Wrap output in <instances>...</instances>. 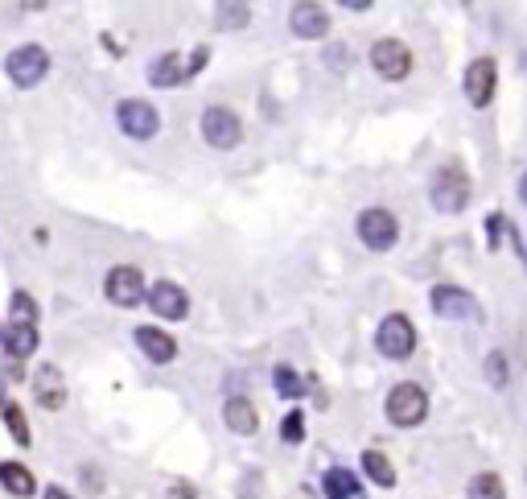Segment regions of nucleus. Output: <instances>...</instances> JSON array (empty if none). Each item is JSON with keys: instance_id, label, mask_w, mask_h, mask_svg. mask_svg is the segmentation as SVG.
Returning <instances> with one entry per match:
<instances>
[{"instance_id": "24", "label": "nucleus", "mask_w": 527, "mask_h": 499, "mask_svg": "<svg viewBox=\"0 0 527 499\" xmlns=\"http://www.w3.org/2000/svg\"><path fill=\"white\" fill-rule=\"evenodd\" d=\"M13 326H38V306H33V297L29 293H13Z\"/></svg>"}, {"instance_id": "21", "label": "nucleus", "mask_w": 527, "mask_h": 499, "mask_svg": "<svg viewBox=\"0 0 527 499\" xmlns=\"http://www.w3.org/2000/svg\"><path fill=\"white\" fill-rule=\"evenodd\" d=\"M363 471H367L379 487H396V467H392V462L383 458L379 450H367V454H363Z\"/></svg>"}, {"instance_id": "23", "label": "nucleus", "mask_w": 527, "mask_h": 499, "mask_svg": "<svg viewBox=\"0 0 527 499\" xmlns=\"http://www.w3.org/2000/svg\"><path fill=\"white\" fill-rule=\"evenodd\" d=\"M0 413H5V425H9V434L17 438V446H29V425H25V413H21V405L5 401V405H0Z\"/></svg>"}, {"instance_id": "29", "label": "nucleus", "mask_w": 527, "mask_h": 499, "mask_svg": "<svg viewBox=\"0 0 527 499\" xmlns=\"http://www.w3.org/2000/svg\"><path fill=\"white\" fill-rule=\"evenodd\" d=\"M46 499H70V495H66L62 487H50V491H46Z\"/></svg>"}, {"instance_id": "10", "label": "nucleus", "mask_w": 527, "mask_h": 499, "mask_svg": "<svg viewBox=\"0 0 527 499\" xmlns=\"http://www.w3.org/2000/svg\"><path fill=\"white\" fill-rule=\"evenodd\" d=\"M433 310H437L441 318H453V322H470V318L482 314L478 297L466 293V289H458V285H437V289H433Z\"/></svg>"}, {"instance_id": "18", "label": "nucleus", "mask_w": 527, "mask_h": 499, "mask_svg": "<svg viewBox=\"0 0 527 499\" xmlns=\"http://www.w3.org/2000/svg\"><path fill=\"white\" fill-rule=\"evenodd\" d=\"M0 487H5L9 495H17V499H29L33 491H38V479H33V471L21 467V462H0Z\"/></svg>"}, {"instance_id": "11", "label": "nucleus", "mask_w": 527, "mask_h": 499, "mask_svg": "<svg viewBox=\"0 0 527 499\" xmlns=\"http://www.w3.org/2000/svg\"><path fill=\"white\" fill-rule=\"evenodd\" d=\"M103 289H108V297H112L116 306H124V310L145 302V277H140V269H132V264H116Z\"/></svg>"}, {"instance_id": "17", "label": "nucleus", "mask_w": 527, "mask_h": 499, "mask_svg": "<svg viewBox=\"0 0 527 499\" xmlns=\"http://www.w3.org/2000/svg\"><path fill=\"white\" fill-rule=\"evenodd\" d=\"M223 421L231 434H256L260 429V417H256V405L243 401V396H231V401L223 405Z\"/></svg>"}, {"instance_id": "5", "label": "nucleus", "mask_w": 527, "mask_h": 499, "mask_svg": "<svg viewBox=\"0 0 527 499\" xmlns=\"http://www.w3.org/2000/svg\"><path fill=\"white\" fill-rule=\"evenodd\" d=\"M202 137H206V145L210 149H235L239 141H243V124H239V116L231 112V108H206L202 112Z\"/></svg>"}, {"instance_id": "30", "label": "nucleus", "mask_w": 527, "mask_h": 499, "mask_svg": "<svg viewBox=\"0 0 527 499\" xmlns=\"http://www.w3.org/2000/svg\"><path fill=\"white\" fill-rule=\"evenodd\" d=\"M519 198H523V203H527V174H523V182H519Z\"/></svg>"}, {"instance_id": "15", "label": "nucleus", "mask_w": 527, "mask_h": 499, "mask_svg": "<svg viewBox=\"0 0 527 499\" xmlns=\"http://www.w3.org/2000/svg\"><path fill=\"white\" fill-rule=\"evenodd\" d=\"M33 396H38V405H46V409H62L66 405V380H62V372L54 368V363H46V368L33 372Z\"/></svg>"}, {"instance_id": "16", "label": "nucleus", "mask_w": 527, "mask_h": 499, "mask_svg": "<svg viewBox=\"0 0 527 499\" xmlns=\"http://www.w3.org/2000/svg\"><path fill=\"white\" fill-rule=\"evenodd\" d=\"M136 347L145 351L153 363H169L173 355H178V343H173L165 330H157V326H140L136 330Z\"/></svg>"}, {"instance_id": "13", "label": "nucleus", "mask_w": 527, "mask_h": 499, "mask_svg": "<svg viewBox=\"0 0 527 499\" xmlns=\"http://www.w3.org/2000/svg\"><path fill=\"white\" fill-rule=\"evenodd\" d=\"M149 306H153V314H161L169 322H182L190 314V297H186V289L178 281H157L149 289Z\"/></svg>"}, {"instance_id": "3", "label": "nucleus", "mask_w": 527, "mask_h": 499, "mask_svg": "<svg viewBox=\"0 0 527 499\" xmlns=\"http://www.w3.org/2000/svg\"><path fill=\"white\" fill-rule=\"evenodd\" d=\"M206 50L198 46L190 58H178V54H165V58H157L153 66H149V83L153 87H182V83H190V75H198L202 66H206Z\"/></svg>"}, {"instance_id": "19", "label": "nucleus", "mask_w": 527, "mask_h": 499, "mask_svg": "<svg viewBox=\"0 0 527 499\" xmlns=\"http://www.w3.org/2000/svg\"><path fill=\"white\" fill-rule=\"evenodd\" d=\"M322 491H326V499H359V495H363V483H359L355 475H350V471L334 467V471H326Z\"/></svg>"}, {"instance_id": "22", "label": "nucleus", "mask_w": 527, "mask_h": 499, "mask_svg": "<svg viewBox=\"0 0 527 499\" xmlns=\"http://www.w3.org/2000/svg\"><path fill=\"white\" fill-rule=\"evenodd\" d=\"M470 499H507V487H503V479H499V475L482 471V475H474V479H470Z\"/></svg>"}, {"instance_id": "20", "label": "nucleus", "mask_w": 527, "mask_h": 499, "mask_svg": "<svg viewBox=\"0 0 527 499\" xmlns=\"http://www.w3.org/2000/svg\"><path fill=\"white\" fill-rule=\"evenodd\" d=\"M0 339H5V351L13 355V359H25L33 347H38V326H5L0 330Z\"/></svg>"}, {"instance_id": "1", "label": "nucleus", "mask_w": 527, "mask_h": 499, "mask_svg": "<svg viewBox=\"0 0 527 499\" xmlns=\"http://www.w3.org/2000/svg\"><path fill=\"white\" fill-rule=\"evenodd\" d=\"M429 198H433V207L441 215L466 211V203H470V178H466L462 165H445V170H437L433 186H429Z\"/></svg>"}, {"instance_id": "2", "label": "nucleus", "mask_w": 527, "mask_h": 499, "mask_svg": "<svg viewBox=\"0 0 527 499\" xmlns=\"http://www.w3.org/2000/svg\"><path fill=\"white\" fill-rule=\"evenodd\" d=\"M429 417V396L420 384H396L388 392V421L400 425V429H412Z\"/></svg>"}, {"instance_id": "9", "label": "nucleus", "mask_w": 527, "mask_h": 499, "mask_svg": "<svg viewBox=\"0 0 527 499\" xmlns=\"http://www.w3.org/2000/svg\"><path fill=\"white\" fill-rule=\"evenodd\" d=\"M116 116H120V128L128 132L132 141H149V137H157V128H161L157 108L145 104V99H124V104L116 108Z\"/></svg>"}, {"instance_id": "27", "label": "nucleus", "mask_w": 527, "mask_h": 499, "mask_svg": "<svg viewBox=\"0 0 527 499\" xmlns=\"http://www.w3.org/2000/svg\"><path fill=\"white\" fill-rule=\"evenodd\" d=\"M280 438H285L289 446H297L305 438V413H285V421H280Z\"/></svg>"}, {"instance_id": "7", "label": "nucleus", "mask_w": 527, "mask_h": 499, "mask_svg": "<svg viewBox=\"0 0 527 499\" xmlns=\"http://www.w3.org/2000/svg\"><path fill=\"white\" fill-rule=\"evenodd\" d=\"M375 347L388 355V359H408L416 351V330L404 314H388L375 330Z\"/></svg>"}, {"instance_id": "12", "label": "nucleus", "mask_w": 527, "mask_h": 499, "mask_svg": "<svg viewBox=\"0 0 527 499\" xmlns=\"http://www.w3.org/2000/svg\"><path fill=\"white\" fill-rule=\"evenodd\" d=\"M495 83H499V66L495 58H474L466 66V99L474 108H486L495 99Z\"/></svg>"}, {"instance_id": "25", "label": "nucleus", "mask_w": 527, "mask_h": 499, "mask_svg": "<svg viewBox=\"0 0 527 499\" xmlns=\"http://www.w3.org/2000/svg\"><path fill=\"white\" fill-rule=\"evenodd\" d=\"M272 380H276V392L285 396V401H297V396L305 392V380H301L293 368H276V372H272Z\"/></svg>"}, {"instance_id": "14", "label": "nucleus", "mask_w": 527, "mask_h": 499, "mask_svg": "<svg viewBox=\"0 0 527 499\" xmlns=\"http://www.w3.org/2000/svg\"><path fill=\"white\" fill-rule=\"evenodd\" d=\"M289 29L297 33V38H326V33H330V13L322 5H293Z\"/></svg>"}, {"instance_id": "6", "label": "nucleus", "mask_w": 527, "mask_h": 499, "mask_svg": "<svg viewBox=\"0 0 527 499\" xmlns=\"http://www.w3.org/2000/svg\"><path fill=\"white\" fill-rule=\"evenodd\" d=\"M359 240L371 248V252H388L396 240H400V223L392 211H383V207H367L359 215Z\"/></svg>"}, {"instance_id": "26", "label": "nucleus", "mask_w": 527, "mask_h": 499, "mask_svg": "<svg viewBox=\"0 0 527 499\" xmlns=\"http://www.w3.org/2000/svg\"><path fill=\"white\" fill-rule=\"evenodd\" d=\"M215 13H219V21H215L219 29H239V25H248V17H252L248 5H219Z\"/></svg>"}, {"instance_id": "8", "label": "nucleus", "mask_w": 527, "mask_h": 499, "mask_svg": "<svg viewBox=\"0 0 527 499\" xmlns=\"http://www.w3.org/2000/svg\"><path fill=\"white\" fill-rule=\"evenodd\" d=\"M371 66H375V71L388 79V83H400V79H408V71H412V50H408L404 42H396V38H383V42L371 46Z\"/></svg>"}, {"instance_id": "4", "label": "nucleus", "mask_w": 527, "mask_h": 499, "mask_svg": "<svg viewBox=\"0 0 527 499\" xmlns=\"http://www.w3.org/2000/svg\"><path fill=\"white\" fill-rule=\"evenodd\" d=\"M5 71L17 87H38L50 71V54L42 46H17L9 58H5Z\"/></svg>"}, {"instance_id": "28", "label": "nucleus", "mask_w": 527, "mask_h": 499, "mask_svg": "<svg viewBox=\"0 0 527 499\" xmlns=\"http://www.w3.org/2000/svg\"><path fill=\"white\" fill-rule=\"evenodd\" d=\"M486 380L495 388H507V359H503V351H495L486 359Z\"/></svg>"}]
</instances>
